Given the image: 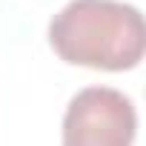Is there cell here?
I'll return each mask as SVG.
<instances>
[{"instance_id": "1", "label": "cell", "mask_w": 146, "mask_h": 146, "mask_svg": "<svg viewBox=\"0 0 146 146\" xmlns=\"http://www.w3.org/2000/svg\"><path fill=\"white\" fill-rule=\"evenodd\" d=\"M46 35L63 63L98 72H129L146 52L143 15L123 0H69Z\"/></svg>"}, {"instance_id": "2", "label": "cell", "mask_w": 146, "mask_h": 146, "mask_svg": "<svg viewBox=\"0 0 146 146\" xmlns=\"http://www.w3.org/2000/svg\"><path fill=\"white\" fill-rule=\"evenodd\" d=\"M63 146H132L137 109L115 86H86L72 95L63 112Z\"/></svg>"}]
</instances>
